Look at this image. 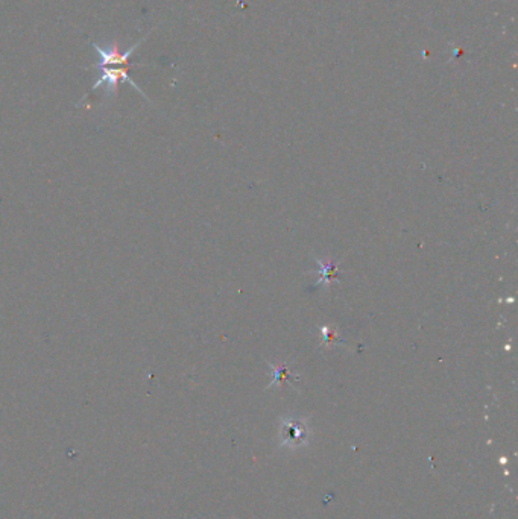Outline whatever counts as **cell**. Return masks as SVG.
I'll return each instance as SVG.
<instances>
[{"label":"cell","instance_id":"6da1fadb","mask_svg":"<svg viewBox=\"0 0 518 519\" xmlns=\"http://www.w3.org/2000/svg\"><path fill=\"white\" fill-rule=\"evenodd\" d=\"M143 40L145 38H140L139 41H136L128 49L122 48L117 41H108L105 45L92 43L93 51H95L96 58H98L92 69L98 70L101 73L95 84H93L92 90L105 89V96L110 99L116 95L121 82H128L143 98H146L139 85L130 78L131 57L139 49V46L142 45Z\"/></svg>","mask_w":518,"mask_h":519},{"label":"cell","instance_id":"7a4b0ae2","mask_svg":"<svg viewBox=\"0 0 518 519\" xmlns=\"http://www.w3.org/2000/svg\"><path fill=\"white\" fill-rule=\"evenodd\" d=\"M336 275H338V272H336L335 263H329L321 269V281L329 280L330 277H336Z\"/></svg>","mask_w":518,"mask_h":519}]
</instances>
